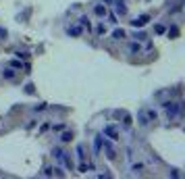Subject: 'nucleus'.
Here are the masks:
<instances>
[{"mask_svg": "<svg viewBox=\"0 0 185 179\" xmlns=\"http://www.w3.org/2000/svg\"><path fill=\"white\" fill-rule=\"evenodd\" d=\"M162 108H164V113H166V117L171 121H175L181 113L185 110V102H164L162 104Z\"/></svg>", "mask_w": 185, "mask_h": 179, "instance_id": "1", "label": "nucleus"}, {"mask_svg": "<svg viewBox=\"0 0 185 179\" xmlns=\"http://www.w3.org/2000/svg\"><path fill=\"white\" fill-rule=\"evenodd\" d=\"M71 138H73V133H71V131H65L60 140H62V142H71Z\"/></svg>", "mask_w": 185, "mask_h": 179, "instance_id": "18", "label": "nucleus"}, {"mask_svg": "<svg viewBox=\"0 0 185 179\" xmlns=\"http://www.w3.org/2000/svg\"><path fill=\"white\" fill-rule=\"evenodd\" d=\"M0 38H6V29H2V27H0Z\"/></svg>", "mask_w": 185, "mask_h": 179, "instance_id": "25", "label": "nucleus"}, {"mask_svg": "<svg viewBox=\"0 0 185 179\" xmlns=\"http://www.w3.org/2000/svg\"><path fill=\"white\" fill-rule=\"evenodd\" d=\"M67 34H69L71 38H79L81 34H83V27H81L79 23H75V25H71V27H67Z\"/></svg>", "mask_w": 185, "mask_h": 179, "instance_id": "6", "label": "nucleus"}, {"mask_svg": "<svg viewBox=\"0 0 185 179\" xmlns=\"http://www.w3.org/2000/svg\"><path fill=\"white\" fill-rule=\"evenodd\" d=\"M102 140H104V138H100V135H96V138H94V150H96V154L102 150Z\"/></svg>", "mask_w": 185, "mask_h": 179, "instance_id": "11", "label": "nucleus"}, {"mask_svg": "<svg viewBox=\"0 0 185 179\" xmlns=\"http://www.w3.org/2000/svg\"><path fill=\"white\" fill-rule=\"evenodd\" d=\"M104 138H108L110 142H116V140H119V129H116L115 125H106L104 127Z\"/></svg>", "mask_w": 185, "mask_h": 179, "instance_id": "4", "label": "nucleus"}, {"mask_svg": "<svg viewBox=\"0 0 185 179\" xmlns=\"http://www.w3.org/2000/svg\"><path fill=\"white\" fill-rule=\"evenodd\" d=\"M79 25L83 27V29L92 31V23H90V19H87V17H81V19H79Z\"/></svg>", "mask_w": 185, "mask_h": 179, "instance_id": "12", "label": "nucleus"}, {"mask_svg": "<svg viewBox=\"0 0 185 179\" xmlns=\"http://www.w3.org/2000/svg\"><path fill=\"white\" fill-rule=\"evenodd\" d=\"M44 108H46V104H35V106H34V110L37 113V110H44Z\"/></svg>", "mask_w": 185, "mask_h": 179, "instance_id": "22", "label": "nucleus"}, {"mask_svg": "<svg viewBox=\"0 0 185 179\" xmlns=\"http://www.w3.org/2000/svg\"><path fill=\"white\" fill-rule=\"evenodd\" d=\"M54 171H56L54 167H46V169H44V175H46V177H50V175H54Z\"/></svg>", "mask_w": 185, "mask_h": 179, "instance_id": "19", "label": "nucleus"}, {"mask_svg": "<svg viewBox=\"0 0 185 179\" xmlns=\"http://www.w3.org/2000/svg\"><path fill=\"white\" fill-rule=\"evenodd\" d=\"M116 13H119V15H125V13H127V6H125L123 0H116Z\"/></svg>", "mask_w": 185, "mask_h": 179, "instance_id": "14", "label": "nucleus"}, {"mask_svg": "<svg viewBox=\"0 0 185 179\" xmlns=\"http://www.w3.org/2000/svg\"><path fill=\"white\" fill-rule=\"evenodd\" d=\"M77 154H79V160H85V154H83V146H77Z\"/></svg>", "mask_w": 185, "mask_h": 179, "instance_id": "21", "label": "nucleus"}, {"mask_svg": "<svg viewBox=\"0 0 185 179\" xmlns=\"http://www.w3.org/2000/svg\"><path fill=\"white\" fill-rule=\"evenodd\" d=\"M102 148H104L106 156H108L110 160H115L116 158V152H115V148H112V144H110V140H102Z\"/></svg>", "mask_w": 185, "mask_h": 179, "instance_id": "5", "label": "nucleus"}, {"mask_svg": "<svg viewBox=\"0 0 185 179\" xmlns=\"http://www.w3.org/2000/svg\"><path fill=\"white\" fill-rule=\"evenodd\" d=\"M2 75H4L6 79H12V77H15V69L9 67V69H4V71H2Z\"/></svg>", "mask_w": 185, "mask_h": 179, "instance_id": "16", "label": "nucleus"}, {"mask_svg": "<svg viewBox=\"0 0 185 179\" xmlns=\"http://www.w3.org/2000/svg\"><path fill=\"white\" fill-rule=\"evenodd\" d=\"M104 34H106V25L100 23L98 27H96V36H104Z\"/></svg>", "mask_w": 185, "mask_h": 179, "instance_id": "17", "label": "nucleus"}, {"mask_svg": "<svg viewBox=\"0 0 185 179\" xmlns=\"http://www.w3.org/2000/svg\"><path fill=\"white\" fill-rule=\"evenodd\" d=\"M102 2H106V4H112V2H115V0H102Z\"/></svg>", "mask_w": 185, "mask_h": 179, "instance_id": "26", "label": "nucleus"}, {"mask_svg": "<svg viewBox=\"0 0 185 179\" xmlns=\"http://www.w3.org/2000/svg\"><path fill=\"white\" fill-rule=\"evenodd\" d=\"M94 15H96V17H100V19H104L106 15H108L106 4H96V6H94Z\"/></svg>", "mask_w": 185, "mask_h": 179, "instance_id": "8", "label": "nucleus"}, {"mask_svg": "<svg viewBox=\"0 0 185 179\" xmlns=\"http://www.w3.org/2000/svg\"><path fill=\"white\" fill-rule=\"evenodd\" d=\"M135 40H137V42H144V40H148V36L139 31V34H135Z\"/></svg>", "mask_w": 185, "mask_h": 179, "instance_id": "20", "label": "nucleus"}, {"mask_svg": "<svg viewBox=\"0 0 185 179\" xmlns=\"http://www.w3.org/2000/svg\"><path fill=\"white\" fill-rule=\"evenodd\" d=\"M129 158H131V156H129ZM131 171H133L135 175H137V173H144V171H146V165H144L141 160H137V163H135V160L131 158Z\"/></svg>", "mask_w": 185, "mask_h": 179, "instance_id": "9", "label": "nucleus"}, {"mask_svg": "<svg viewBox=\"0 0 185 179\" xmlns=\"http://www.w3.org/2000/svg\"><path fill=\"white\" fill-rule=\"evenodd\" d=\"M11 67L12 69H29V67H27V65H23V63H21V60H11Z\"/></svg>", "mask_w": 185, "mask_h": 179, "instance_id": "15", "label": "nucleus"}, {"mask_svg": "<svg viewBox=\"0 0 185 179\" xmlns=\"http://www.w3.org/2000/svg\"><path fill=\"white\" fill-rule=\"evenodd\" d=\"M156 119H158V113H156L154 108H141V110L137 113V123L141 125V127H146V125L154 123Z\"/></svg>", "mask_w": 185, "mask_h": 179, "instance_id": "2", "label": "nucleus"}, {"mask_svg": "<svg viewBox=\"0 0 185 179\" xmlns=\"http://www.w3.org/2000/svg\"><path fill=\"white\" fill-rule=\"evenodd\" d=\"M52 154H54V158H56L58 163H62V165H65L67 169H73V165H71V160H69V156H67V152H65V150H60V148H54V152H52Z\"/></svg>", "mask_w": 185, "mask_h": 179, "instance_id": "3", "label": "nucleus"}, {"mask_svg": "<svg viewBox=\"0 0 185 179\" xmlns=\"http://www.w3.org/2000/svg\"><path fill=\"white\" fill-rule=\"evenodd\" d=\"M108 21H110V23H116V15L110 13V15H108Z\"/></svg>", "mask_w": 185, "mask_h": 179, "instance_id": "23", "label": "nucleus"}, {"mask_svg": "<svg viewBox=\"0 0 185 179\" xmlns=\"http://www.w3.org/2000/svg\"><path fill=\"white\" fill-rule=\"evenodd\" d=\"M129 52H131V54H139V52H141V44H139L137 40H133V42L129 44Z\"/></svg>", "mask_w": 185, "mask_h": 179, "instance_id": "10", "label": "nucleus"}, {"mask_svg": "<svg viewBox=\"0 0 185 179\" xmlns=\"http://www.w3.org/2000/svg\"><path fill=\"white\" fill-rule=\"evenodd\" d=\"M148 21H150V17H148V15H139V17H135V19L131 21V25H133V27H144Z\"/></svg>", "mask_w": 185, "mask_h": 179, "instance_id": "7", "label": "nucleus"}, {"mask_svg": "<svg viewBox=\"0 0 185 179\" xmlns=\"http://www.w3.org/2000/svg\"><path fill=\"white\" fill-rule=\"evenodd\" d=\"M125 36H127L125 29H115L112 31V40H125Z\"/></svg>", "mask_w": 185, "mask_h": 179, "instance_id": "13", "label": "nucleus"}, {"mask_svg": "<svg viewBox=\"0 0 185 179\" xmlns=\"http://www.w3.org/2000/svg\"><path fill=\"white\" fill-rule=\"evenodd\" d=\"M156 34H164V25H156Z\"/></svg>", "mask_w": 185, "mask_h": 179, "instance_id": "24", "label": "nucleus"}]
</instances>
